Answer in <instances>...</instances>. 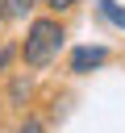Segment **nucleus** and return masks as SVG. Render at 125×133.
Listing matches in <instances>:
<instances>
[{
  "mask_svg": "<svg viewBox=\"0 0 125 133\" xmlns=\"http://www.w3.org/2000/svg\"><path fill=\"white\" fill-rule=\"evenodd\" d=\"M29 8H33V0H8V12L12 17H25Z\"/></svg>",
  "mask_w": 125,
  "mask_h": 133,
  "instance_id": "20e7f679",
  "label": "nucleus"
},
{
  "mask_svg": "<svg viewBox=\"0 0 125 133\" xmlns=\"http://www.w3.org/2000/svg\"><path fill=\"white\" fill-rule=\"evenodd\" d=\"M42 4H50V8H71L75 0H42Z\"/></svg>",
  "mask_w": 125,
  "mask_h": 133,
  "instance_id": "39448f33",
  "label": "nucleus"
},
{
  "mask_svg": "<svg viewBox=\"0 0 125 133\" xmlns=\"http://www.w3.org/2000/svg\"><path fill=\"white\" fill-rule=\"evenodd\" d=\"M8 58H12V50H0V66H4V62H8Z\"/></svg>",
  "mask_w": 125,
  "mask_h": 133,
  "instance_id": "0eeeda50",
  "label": "nucleus"
},
{
  "mask_svg": "<svg viewBox=\"0 0 125 133\" xmlns=\"http://www.w3.org/2000/svg\"><path fill=\"white\" fill-rule=\"evenodd\" d=\"M21 133H42V125H38V121H29V125H25Z\"/></svg>",
  "mask_w": 125,
  "mask_h": 133,
  "instance_id": "423d86ee",
  "label": "nucleus"
},
{
  "mask_svg": "<svg viewBox=\"0 0 125 133\" xmlns=\"http://www.w3.org/2000/svg\"><path fill=\"white\" fill-rule=\"evenodd\" d=\"M100 12H104V17H108L117 29H125V8H117L113 0H100Z\"/></svg>",
  "mask_w": 125,
  "mask_h": 133,
  "instance_id": "7ed1b4c3",
  "label": "nucleus"
},
{
  "mask_svg": "<svg viewBox=\"0 0 125 133\" xmlns=\"http://www.w3.org/2000/svg\"><path fill=\"white\" fill-rule=\"evenodd\" d=\"M104 58H108V50H104V46H79V50L71 54V71H75V75H83V71L100 66Z\"/></svg>",
  "mask_w": 125,
  "mask_h": 133,
  "instance_id": "f03ea898",
  "label": "nucleus"
},
{
  "mask_svg": "<svg viewBox=\"0 0 125 133\" xmlns=\"http://www.w3.org/2000/svg\"><path fill=\"white\" fill-rule=\"evenodd\" d=\"M63 25L58 21H33L29 25V37H25V62L29 66H46V62H54L58 58V50H63Z\"/></svg>",
  "mask_w": 125,
  "mask_h": 133,
  "instance_id": "f257e3e1",
  "label": "nucleus"
}]
</instances>
